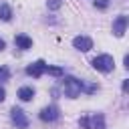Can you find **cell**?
<instances>
[{
	"label": "cell",
	"instance_id": "obj_1",
	"mask_svg": "<svg viewBox=\"0 0 129 129\" xmlns=\"http://www.w3.org/2000/svg\"><path fill=\"white\" fill-rule=\"evenodd\" d=\"M83 81H79V79H75V77H64V81H62V89H64V95L69 97V99H75V97H79L81 95V91H83Z\"/></svg>",
	"mask_w": 129,
	"mask_h": 129
},
{
	"label": "cell",
	"instance_id": "obj_16",
	"mask_svg": "<svg viewBox=\"0 0 129 129\" xmlns=\"http://www.w3.org/2000/svg\"><path fill=\"white\" fill-rule=\"evenodd\" d=\"M4 97H6V91L0 87V101H4Z\"/></svg>",
	"mask_w": 129,
	"mask_h": 129
},
{
	"label": "cell",
	"instance_id": "obj_7",
	"mask_svg": "<svg viewBox=\"0 0 129 129\" xmlns=\"http://www.w3.org/2000/svg\"><path fill=\"white\" fill-rule=\"evenodd\" d=\"M73 46H75L77 50L87 52V50L93 48V40H91L89 36H75V38H73Z\"/></svg>",
	"mask_w": 129,
	"mask_h": 129
},
{
	"label": "cell",
	"instance_id": "obj_17",
	"mask_svg": "<svg viewBox=\"0 0 129 129\" xmlns=\"http://www.w3.org/2000/svg\"><path fill=\"white\" fill-rule=\"evenodd\" d=\"M4 46H6V42H4L2 38H0V50H4Z\"/></svg>",
	"mask_w": 129,
	"mask_h": 129
},
{
	"label": "cell",
	"instance_id": "obj_9",
	"mask_svg": "<svg viewBox=\"0 0 129 129\" xmlns=\"http://www.w3.org/2000/svg\"><path fill=\"white\" fill-rule=\"evenodd\" d=\"M14 42H16V46H18V48H22V50H26V48H30V46H32V38H28L26 34H16Z\"/></svg>",
	"mask_w": 129,
	"mask_h": 129
},
{
	"label": "cell",
	"instance_id": "obj_15",
	"mask_svg": "<svg viewBox=\"0 0 129 129\" xmlns=\"http://www.w3.org/2000/svg\"><path fill=\"white\" fill-rule=\"evenodd\" d=\"M95 6L97 8H107L109 6V0H95Z\"/></svg>",
	"mask_w": 129,
	"mask_h": 129
},
{
	"label": "cell",
	"instance_id": "obj_11",
	"mask_svg": "<svg viewBox=\"0 0 129 129\" xmlns=\"http://www.w3.org/2000/svg\"><path fill=\"white\" fill-rule=\"evenodd\" d=\"M10 18H12V10H10V6L4 4V2H0V20L8 22Z\"/></svg>",
	"mask_w": 129,
	"mask_h": 129
},
{
	"label": "cell",
	"instance_id": "obj_2",
	"mask_svg": "<svg viewBox=\"0 0 129 129\" xmlns=\"http://www.w3.org/2000/svg\"><path fill=\"white\" fill-rule=\"evenodd\" d=\"M93 69L95 71H101V73H111L113 71V67H115V60H113V56H109V54H99V56H95L93 58Z\"/></svg>",
	"mask_w": 129,
	"mask_h": 129
},
{
	"label": "cell",
	"instance_id": "obj_8",
	"mask_svg": "<svg viewBox=\"0 0 129 129\" xmlns=\"http://www.w3.org/2000/svg\"><path fill=\"white\" fill-rule=\"evenodd\" d=\"M87 127L89 129H105V117L101 113H95V115H87Z\"/></svg>",
	"mask_w": 129,
	"mask_h": 129
},
{
	"label": "cell",
	"instance_id": "obj_3",
	"mask_svg": "<svg viewBox=\"0 0 129 129\" xmlns=\"http://www.w3.org/2000/svg\"><path fill=\"white\" fill-rule=\"evenodd\" d=\"M10 119H12V123L16 125V129H26V127H28V117H26V113H24L22 109H18V107H14V109L10 111Z\"/></svg>",
	"mask_w": 129,
	"mask_h": 129
},
{
	"label": "cell",
	"instance_id": "obj_10",
	"mask_svg": "<svg viewBox=\"0 0 129 129\" xmlns=\"http://www.w3.org/2000/svg\"><path fill=\"white\" fill-rule=\"evenodd\" d=\"M34 97V89L32 87H20L18 89V99L20 101H30Z\"/></svg>",
	"mask_w": 129,
	"mask_h": 129
},
{
	"label": "cell",
	"instance_id": "obj_5",
	"mask_svg": "<svg viewBox=\"0 0 129 129\" xmlns=\"http://www.w3.org/2000/svg\"><path fill=\"white\" fill-rule=\"evenodd\" d=\"M44 71H46V62H44V60H36V62H32V64L26 67V75H30V77H34V79L42 77Z\"/></svg>",
	"mask_w": 129,
	"mask_h": 129
},
{
	"label": "cell",
	"instance_id": "obj_4",
	"mask_svg": "<svg viewBox=\"0 0 129 129\" xmlns=\"http://www.w3.org/2000/svg\"><path fill=\"white\" fill-rule=\"evenodd\" d=\"M38 117H40V121H44V123H52V121H56V119L60 117V111H58L56 105H48V107H44V109L38 113Z\"/></svg>",
	"mask_w": 129,
	"mask_h": 129
},
{
	"label": "cell",
	"instance_id": "obj_14",
	"mask_svg": "<svg viewBox=\"0 0 129 129\" xmlns=\"http://www.w3.org/2000/svg\"><path fill=\"white\" fill-rule=\"evenodd\" d=\"M10 79V71L6 67H0V81H8Z\"/></svg>",
	"mask_w": 129,
	"mask_h": 129
},
{
	"label": "cell",
	"instance_id": "obj_13",
	"mask_svg": "<svg viewBox=\"0 0 129 129\" xmlns=\"http://www.w3.org/2000/svg\"><path fill=\"white\" fill-rule=\"evenodd\" d=\"M46 6H48L50 10H58V8L62 6V0H46Z\"/></svg>",
	"mask_w": 129,
	"mask_h": 129
},
{
	"label": "cell",
	"instance_id": "obj_12",
	"mask_svg": "<svg viewBox=\"0 0 129 129\" xmlns=\"http://www.w3.org/2000/svg\"><path fill=\"white\" fill-rule=\"evenodd\" d=\"M44 73H48V75H52V77H62L64 75V71L60 69V67H48L46 64V71Z\"/></svg>",
	"mask_w": 129,
	"mask_h": 129
},
{
	"label": "cell",
	"instance_id": "obj_6",
	"mask_svg": "<svg viewBox=\"0 0 129 129\" xmlns=\"http://www.w3.org/2000/svg\"><path fill=\"white\" fill-rule=\"evenodd\" d=\"M125 28H127V16H117L115 20H113V34L117 36V38H121L123 34H125Z\"/></svg>",
	"mask_w": 129,
	"mask_h": 129
}]
</instances>
